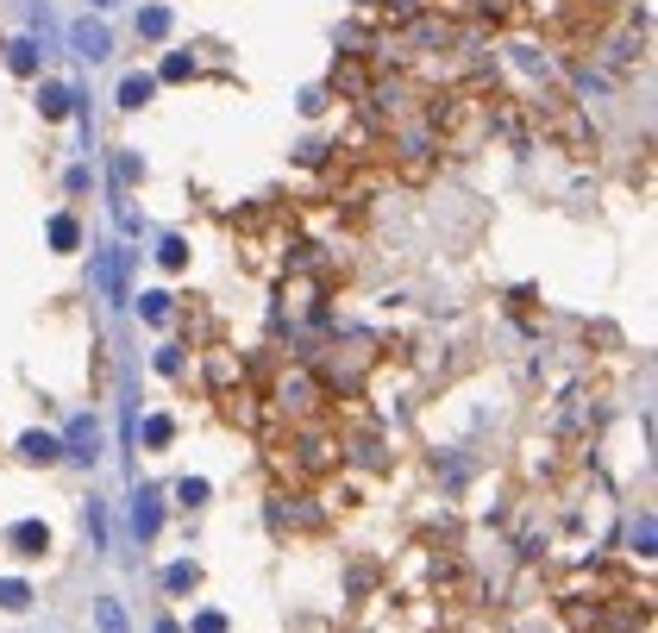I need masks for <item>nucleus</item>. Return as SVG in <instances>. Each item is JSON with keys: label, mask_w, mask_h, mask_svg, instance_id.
Listing matches in <instances>:
<instances>
[{"label": "nucleus", "mask_w": 658, "mask_h": 633, "mask_svg": "<svg viewBox=\"0 0 658 633\" xmlns=\"http://www.w3.org/2000/svg\"><path fill=\"white\" fill-rule=\"evenodd\" d=\"M176 502H182V508H201V502H207V483H201V477L176 483Z\"/></svg>", "instance_id": "obj_13"}, {"label": "nucleus", "mask_w": 658, "mask_h": 633, "mask_svg": "<svg viewBox=\"0 0 658 633\" xmlns=\"http://www.w3.org/2000/svg\"><path fill=\"white\" fill-rule=\"evenodd\" d=\"M333 88H339V95H351V101H364L370 95V69L364 63H339L333 69Z\"/></svg>", "instance_id": "obj_5"}, {"label": "nucleus", "mask_w": 658, "mask_h": 633, "mask_svg": "<svg viewBox=\"0 0 658 633\" xmlns=\"http://www.w3.org/2000/svg\"><path fill=\"white\" fill-rule=\"evenodd\" d=\"M170 433H176V427H170L163 414H157V420H145V445H170Z\"/></svg>", "instance_id": "obj_15"}, {"label": "nucleus", "mask_w": 658, "mask_h": 633, "mask_svg": "<svg viewBox=\"0 0 658 633\" xmlns=\"http://www.w3.org/2000/svg\"><path fill=\"white\" fill-rule=\"evenodd\" d=\"M7 546H13L19 558H44V552H51V527H38V521H19V527L7 533Z\"/></svg>", "instance_id": "obj_4"}, {"label": "nucleus", "mask_w": 658, "mask_h": 633, "mask_svg": "<svg viewBox=\"0 0 658 633\" xmlns=\"http://www.w3.org/2000/svg\"><path fill=\"white\" fill-rule=\"evenodd\" d=\"M0 608H32V583L7 577V583H0Z\"/></svg>", "instance_id": "obj_11"}, {"label": "nucleus", "mask_w": 658, "mask_h": 633, "mask_svg": "<svg viewBox=\"0 0 658 633\" xmlns=\"http://www.w3.org/2000/svg\"><path fill=\"white\" fill-rule=\"evenodd\" d=\"M163 583H170V590H195V565H176V571L163 577Z\"/></svg>", "instance_id": "obj_16"}, {"label": "nucleus", "mask_w": 658, "mask_h": 633, "mask_svg": "<svg viewBox=\"0 0 658 633\" xmlns=\"http://www.w3.org/2000/svg\"><path fill=\"white\" fill-rule=\"evenodd\" d=\"M182 257H188V251H182V239H163V264L182 270Z\"/></svg>", "instance_id": "obj_18"}, {"label": "nucleus", "mask_w": 658, "mask_h": 633, "mask_svg": "<svg viewBox=\"0 0 658 633\" xmlns=\"http://www.w3.org/2000/svg\"><path fill=\"white\" fill-rule=\"evenodd\" d=\"M207 389L226 395V389H245V364L232 351H207Z\"/></svg>", "instance_id": "obj_2"}, {"label": "nucleus", "mask_w": 658, "mask_h": 633, "mask_svg": "<svg viewBox=\"0 0 658 633\" xmlns=\"http://www.w3.org/2000/svg\"><path fill=\"white\" fill-rule=\"evenodd\" d=\"M308 502H314V496H276V508H270V514H276V527H320L326 514L308 508Z\"/></svg>", "instance_id": "obj_3"}, {"label": "nucleus", "mask_w": 658, "mask_h": 633, "mask_svg": "<svg viewBox=\"0 0 658 633\" xmlns=\"http://www.w3.org/2000/svg\"><path fill=\"white\" fill-rule=\"evenodd\" d=\"M326 402L333 395L320 389V377L308 364H289L282 377L270 383V402H264V414H276V420H289V427H308V420H320L326 414Z\"/></svg>", "instance_id": "obj_1"}, {"label": "nucleus", "mask_w": 658, "mask_h": 633, "mask_svg": "<svg viewBox=\"0 0 658 633\" xmlns=\"http://www.w3.org/2000/svg\"><path fill=\"white\" fill-rule=\"evenodd\" d=\"M138 314L163 326V320H170V295H145V308H138Z\"/></svg>", "instance_id": "obj_14"}, {"label": "nucleus", "mask_w": 658, "mask_h": 633, "mask_svg": "<svg viewBox=\"0 0 658 633\" xmlns=\"http://www.w3.org/2000/svg\"><path fill=\"white\" fill-rule=\"evenodd\" d=\"M157 633H176V627H170V621H163V627H157Z\"/></svg>", "instance_id": "obj_20"}, {"label": "nucleus", "mask_w": 658, "mask_h": 633, "mask_svg": "<svg viewBox=\"0 0 658 633\" xmlns=\"http://www.w3.org/2000/svg\"><path fill=\"white\" fill-rule=\"evenodd\" d=\"M195 633H226V621H220V615H201V621H195Z\"/></svg>", "instance_id": "obj_19"}, {"label": "nucleus", "mask_w": 658, "mask_h": 633, "mask_svg": "<svg viewBox=\"0 0 658 633\" xmlns=\"http://www.w3.org/2000/svg\"><path fill=\"white\" fill-rule=\"evenodd\" d=\"M69 458H82V464H94V420H82L76 433H69Z\"/></svg>", "instance_id": "obj_10"}, {"label": "nucleus", "mask_w": 658, "mask_h": 633, "mask_svg": "<svg viewBox=\"0 0 658 633\" xmlns=\"http://www.w3.org/2000/svg\"><path fill=\"white\" fill-rule=\"evenodd\" d=\"M452 7H470V0H452Z\"/></svg>", "instance_id": "obj_21"}, {"label": "nucleus", "mask_w": 658, "mask_h": 633, "mask_svg": "<svg viewBox=\"0 0 658 633\" xmlns=\"http://www.w3.org/2000/svg\"><path fill=\"white\" fill-rule=\"evenodd\" d=\"M470 13H483L489 26H508V19H521V0H470Z\"/></svg>", "instance_id": "obj_7"}, {"label": "nucleus", "mask_w": 658, "mask_h": 633, "mask_svg": "<svg viewBox=\"0 0 658 633\" xmlns=\"http://www.w3.org/2000/svg\"><path fill=\"white\" fill-rule=\"evenodd\" d=\"M120 101H126V107H145V101H151V76H132V82L120 88Z\"/></svg>", "instance_id": "obj_12"}, {"label": "nucleus", "mask_w": 658, "mask_h": 633, "mask_svg": "<svg viewBox=\"0 0 658 633\" xmlns=\"http://www.w3.org/2000/svg\"><path fill=\"white\" fill-rule=\"evenodd\" d=\"M19 452H26L32 464H57V458H63V445H57L51 433H26V439H19Z\"/></svg>", "instance_id": "obj_6"}, {"label": "nucleus", "mask_w": 658, "mask_h": 633, "mask_svg": "<svg viewBox=\"0 0 658 633\" xmlns=\"http://www.w3.org/2000/svg\"><path fill=\"white\" fill-rule=\"evenodd\" d=\"M157 370H163V377H182V351L170 345V351H163V358H157Z\"/></svg>", "instance_id": "obj_17"}, {"label": "nucleus", "mask_w": 658, "mask_h": 633, "mask_svg": "<svg viewBox=\"0 0 658 633\" xmlns=\"http://www.w3.org/2000/svg\"><path fill=\"white\" fill-rule=\"evenodd\" d=\"M94 621H101V633H126V608L113 596H101V602H94Z\"/></svg>", "instance_id": "obj_8"}, {"label": "nucleus", "mask_w": 658, "mask_h": 633, "mask_svg": "<svg viewBox=\"0 0 658 633\" xmlns=\"http://www.w3.org/2000/svg\"><path fill=\"white\" fill-rule=\"evenodd\" d=\"M157 521H163V514H157V496H138V508H132L138 539H151V533H157Z\"/></svg>", "instance_id": "obj_9"}]
</instances>
